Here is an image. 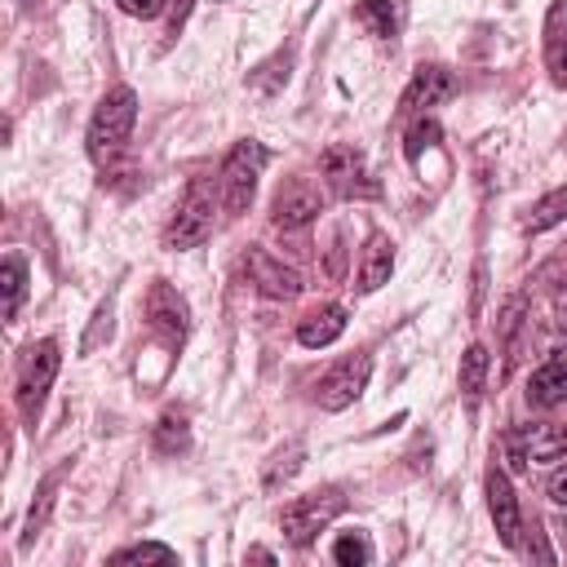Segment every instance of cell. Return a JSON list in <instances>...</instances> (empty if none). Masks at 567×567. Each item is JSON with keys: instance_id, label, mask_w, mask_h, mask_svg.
I'll return each mask as SVG.
<instances>
[{"instance_id": "cell-16", "label": "cell", "mask_w": 567, "mask_h": 567, "mask_svg": "<svg viewBox=\"0 0 567 567\" xmlns=\"http://www.w3.org/2000/svg\"><path fill=\"white\" fill-rule=\"evenodd\" d=\"M390 270H394V244L390 235H372L368 248H363V261H359V292H377L381 284H390Z\"/></svg>"}, {"instance_id": "cell-14", "label": "cell", "mask_w": 567, "mask_h": 567, "mask_svg": "<svg viewBox=\"0 0 567 567\" xmlns=\"http://www.w3.org/2000/svg\"><path fill=\"white\" fill-rule=\"evenodd\" d=\"M545 71L558 89H567V0H554L545 13Z\"/></svg>"}, {"instance_id": "cell-21", "label": "cell", "mask_w": 567, "mask_h": 567, "mask_svg": "<svg viewBox=\"0 0 567 567\" xmlns=\"http://www.w3.org/2000/svg\"><path fill=\"white\" fill-rule=\"evenodd\" d=\"M487 368H492L487 346H470V350L461 354V390H465L470 403H478V394H483V385H487Z\"/></svg>"}, {"instance_id": "cell-10", "label": "cell", "mask_w": 567, "mask_h": 567, "mask_svg": "<svg viewBox=\"0 0 567 567\" xmlns=\"http://www.w3.org/2000/svg\"><path fill=\"white\" fill-rule=\"evenodd\" d=\"M244 275H248V284H252L261 297H275V301L301 292V275H297L292 266H284L279 257H270L266 248H248V252H244Z\"/></svg>"}, {"instance_id": "cell-9", "label": "cell", "mask_w": 567, "mask_h": 567, "mask_svg": "<svg viewBox=\"0 0 567 567\" xmlns=\"http://www.w3.org/2000/svg\"><path fill=\"white\" fill-rule=\"evenodd\" d=\"M319 213H323V195H319V186L306 182V177L284 182V186L275 190V199H270V221H275L279 230H301V226H310Z\"/></svg>"}, {"instance_id": "cell-20", "label": "cell", "mask_w": 567, "mask_h": 567, "mask_svg": "<svg viewBox=\"0 0 567 567\" xmlns=\"http://www.w3.org/2000/svg\"><path fill=\"white\" fill-rule=\"evenodd\" d=\"M567 221V186H558V190H549V195H540L536 204H532V213H527V230L532 235H540V230H549V226H563Z\"/></svg>"}, {"instance_id": "cell-26", "label": "cell", "mask_w": 567, "mask_h": 567, "mask_svg": "<svg viewBox=\"0 0 567 567\" xmlns=\"http://www.w3.org/2000/svg\"><path fill=\"white\" fill-rule=\"evenodd\" d=\"M301 456H306V443L292 439L284 452H275V461L266 465V478H261V483H266V487H279L284 478H292V474L301 470Z\"/></svg>"}, {"instance_id": "cell-3", "label": "cell", "mask_w": 567, "mask_h": 567, "mask_svg": "<svg viewBox=\"0 0 567 567\" xmlns=\"http://www.w3.org/2000/svg\"><path fill=\"white\" fill-rule=\"evenodd\" d=\"M341 509H346L341 487H323V492H306V496H297V501L284 505V514H279L284 540L297 545V549H306V545H310V540H315Z\"/></svg>"}, {"instance_id": "cell-11", "label": "cell", "mask_w": 567, "mask_h": 567, "mask_svg": "<svg viewBox=\"0 0 567 567\" xmlns=\"http://www.w3.org/2000/svg\"><path fill=\"white\" fill-rule=\"evenodd\" d=\"M146 319H151V328L164 332L168 341H182V337L190 332V310H186L182 292L168 288L164 279H155L151 292H146Z\"/></svg>"}, {"instance_id": "cell-22", "label": "cell", "mask_w": 567, "mask_h": 567, "mask_svg": "<svg viewBox=\"0 0 567 567\" xmlns=\"http://www.w3.org/2000/svg\"><path fill=\"white\" fill-rule=\"evenodd\" d=\"M354 18H359L372 35H381V40H394V31H399V4H394V0H363V4L354 9Z\"/></svg>"}, {"instance_id": "cell-28", "label": "cell", "mask_w": 567, "mask_h": 567, "mask_svg": "<svg viewBox=\"0 0 567 567\" xmlns=\"http://www.w3.org/2000/svg\"><path fill=\"white\" fill-rule=\"evenodd\" d=\"M111 563H177V549L155 545V540H142V545H128V549L111 554Z\"/></svg>"}, {"instance_id": "cell-13", "label": "cell", "mask_w": 567, "mask_h": 567, "mask_svg": "<svg viewBox=\"0 0 567 567\" xmlns=\"http://www.w3.org/2000/svg\"><path fill=\"white\" fill-rule=\"evenodd\" d=\"M487 509H492L496 536L514 549V545H518V532H523V514H518V496H514L505 470H492V474H487Z\"/></svg>"}, {"instance_id": "cell-2", "label": "cell", "mask_w": 567, "mask_h": 567, "mask_svg": "<svg viewBox=\"0 0 567 567\" xmlns=\"http://www.w3.org/2000/svg\"><path fill=\"white\" fill-rule=\"evenodd\" d=\"M266 159H270L266 146L252 142V137H244V142L230 146V155H226V164H221V177H217V190H221V204H226L230 217H239V213L252 204L257 177H261Z\"/></svg>"}, {"instance_id": "cell-1", "label": "cell", "mask_w": 567, "mask_h": 567, "mask_svg": "<svg viewBox=\"0 0 567 567\" xmlns=\"http://www.w3.org/2000/svg\"><path fill=\"white\" fill-rule=\"evenodd\" d=\"M133 124H137V93L128 89V84H115L102 102H97V111H93V120H89V155L97 159V164H111L124 146H128V137H133Z\"/></svg>"}, {"instance_id": "cell-4", "label": "cell", "mask_w": 567, "mask_h": 567, "mask_svg": "<svg viewBox=\"0 0 567 567\" xmlns=\"http://www.w3.org/2000/svg\"><path fill=\"white\" fill-rule=\"evenodd\" d=\"M213 208H217V195H213V182L208 177H195L190 186H186V195H182V204H177V213H173V221H168V230H164V244L168 248H195V244H204L208 239V230H213Z\"/></svg>"}, {"instance_id": "cell-34", "label": "cell", "mask_w": 567, "mask_h": 567, "mask_svg": "<svg viewBox=\"0 0 567 567\" xmlns=\"http://www.w3.org/2000/svg\"><path fill=\"white\" fill-rule=\"evenodd\" d=\"M554 323H558V332H567V288L554 297Z\"/></svg>"}, {"instance_id": "cell-29", "label": "cell", "mask_w": 567, "mask_h": 567, "mask_svg": "<svg viewBox=\"0 0 567 567\" xmlns=\"http://www.w3.org/2000/svg\"><path fill=\"white\" fill-rule=\"evenodd\" d=\"M434 142H439V124L434 120H416L412 133H408V159H416L421 146H434Z\"/></svg>"}, {"instance_id": "cell-19", "label": "cell", "mask_w": 567, "mask_h": 567, "mask_svg": "<svg viewBox=\"0 0 567 567\" xmlns=\"http://www.w3.org/2000/svg\"><path fill=\"white\" fill-rule=\"evenodd\" d=\"M523 323H527V297L514 292V297H505V306H501V315H496V337H501L505 363L518 359L514 350H518V332H523Z\"/></svg>"}, {"instance_id": "cell-6", "label": "cell", "mask_w": 567, "mask_h": 567, "mask_svg": "<svg viewBox=\"0 0 567 567\" xmlns=\"http://www.w3.org/2000/svg\"><path fill=\"white\" fill-rule=\"evenodd\" d=\"M501 452H505L509 470H527L536 461H558L567 452V425H549V421L518 425L501 439Z\"/></svg>"}, {"instance_id": "cell-30", "label": "cell", "mask_w": 567, "mask_h": 567, "mask_svg": "<svg viewBox=\"0 0 567 567\" xmlns=\"http://www.w3.org/2000/svg\"><path fill=\"white\" fill-rule=\"evenodd\" d=\"M323 275H328V279H341V275H346V230H332V239H328V261H323Z\"/></svg>"}, {"instance_id": "cell-27", "label": "cell", "mask_w": 567, "mask_h": 567, "mask_svg": "<svg viewBox=\"0 0 567 567\" xmlns=\"http://www.w3.org/2000/svg\"><path fill=\"white\" fill-rule=\"evenodd\" d=\"M111 328H115V301L106 297V301L97 306V315H93V323H89V332H84L80 350H84V354H93L102 341H111Z\"/></svg>"}, {"instance_id": "cell-17", "label": "cell", "mask_w": 567, "mask_h": 567, "mask_svg": "<svg viewBox=\"0 0 567 567\" xmlns=\"http://www.w3.org/2000/svg\"><path fill=\"white\" fill-rule=\"evenodd\" d=\"M341 332H346V306H323V310H315V315H306L297 323V341L310 346V350L332 346Z\"/></svg>"}, {"instance_id": "cell-7", "label": "cell", "mask_w": 567, "mask_h": 567, "mask_svg": "<svg viewBox=\"0 0 567 567\" xmlns=\"http://www.w3.org/2000/svg\"><path fill=\"white\" fill-rule=\"evenodd\" d=\"M368 377H372V354L354 350V354L337 359V363L319 377V385H315V403H319L323 412H341V408H350V403L368 390Z\"/></svg>"}, {"instance_id": "cell-18", "label": "cell", "mask_w": 567, "mask_h": 567, "mask_svg": "<svg viewBox=\"0 0 567 567\" xmlns=\"http://www.w3.org/2000/svg\"><path fill=\"white\" fill-rule=\"evenodd\" d=\"M62 474H66V465H58L53 474H44L40 478V487H35V501H31V509H27V532H22V549L40 536V527L49 523V509H53V501H58V483H62Z\"/></svg>"}, {"instance_id": "cell-12", "label": "cell", "mask_w": 567, "mask_h": 567, "mask_svg": "<svg viewBox=\"0 0 567 567\" xmlns=\"http://www.w3.org/2000/svg\"><path fill=\"white\" fill-rule=\"evenodd\" d=\"M456 80L447 66H416V75L408 80L403 97H399V115H421L425 106H439L443 97H452Z\"/></svg>"}, {"instance_id": "cell-24", "label": "cell", "mask_w": 567, "mask_h": 567, "mask_svg": "<svg viewBox=\"0 0 567 567\" xmlns=\"http://www.w3.org/2000/svg\"><path fill=\"white\" fill-rule=\"evenodd\" d=\"M186 447H190V425H186V416H182V412H164L159 425H155V452L177 456V452H186Z\"/></svg>"}, {"instance_id": "cell-32", "label": "cell", "mask_w": 567, "mask_h": 567, "mask_svg": "<svg viewBox=\"0 0 567 567\" xmlns=\"http://www.w3.org/2000/svg\"><path fill=\"white\" fill-rule=\"evenodd\" d=\"M545 492H549V501H554V505H567V465L549 474V487H545Z\"/></svg>"}, {"instance_id": "cell-25", "label": "cell", "mask_w": 567, "mask_h": 567, "mask_svg": "<svg viewBox=\"0 0 567 567\" xmlns=\"http://www.w3.org/2000/svg\"><path fill=\"white\" fill-rule=\"evenodd\" d=\"M332 563H341V567H368L372 563V540H368V532H341L337 536V545H332Z\"/></svg>"}, {"instance_id": "cell-33", "label": "cell", "mask_w": 567, "mask_h": 567, "mask_svg": "<svg viewBox=\"0 0 567 567\" xmlns=\"http://www.w3.org/2000/svg\"><path fill=\"white\" fill-rule=\"evenodd\" d=\"M190 4H195V0H173V18H168V35H177V27L186 22V13H190Z\"/></svg>"}, {"instance_id": "cell-31", "label": "cell", "mask_w": 567, "mask_h": 567, "mask_svg": "<svg viewBox=\"0 0 567 567\" xmlns=\"http://www.w3.org/2000/svg\"><path fill=\"white\" fill-rule=\"evenodd\" d=\"M164 4H168V0H120V9H124L128 18H155V13H164Z\"/></svg>"}, {"instance_id": "cell-15", "label": "cell", "mask_w": 567, "mask_h": 567, "mask_svg": "<svg viewBox=\"0 0 567 567\" xmlns=\"http://www.w3.org/2000/svg\"><path fill=\"white\" fill-rule=\"evenodd\" d=\"M527 403L532 408H558L567 403V359H545L532 381H527Z\"/></svg>"}, {"instance_id": "cell-23", "label": "cell", "mask_w": 567, "mask_h": 567, "mask_svg": "<svg viewBox=\"0 0 567 567\" xmlns=\"http://www.w3.org/2000/svg\"><path fill=\"white\" fill-rule=\"evenodd\" d=\"M0 288H4V319H13L18 306H22V297H27V261H22L18 252L4 257V266H0Z\"/></svg>"}, {"instance_id": "cell-5", "label": "cell", "mask_w": 567, "mask_h": 567, "mask_svg": "<svg viewBox=\"0 0 567 567\" xmlns=\"http://www.w3.org/2000/svg\"><path fill=\"white\" fill-rule=\"evenodd\" d=\"M58 368H62V350H58L53 337L35 341V346L22 354V368H18V412H22V421H35V416H40L44 394H49Z\"/></svg>"}, {"instance_id": "cell-8", "label": "cell", "mask_w": 567, "mask_h": 567, "mask_svg": "<svg viewBox=\"0 0 567 567\" xmlns=\"http://www.w3.org/2000/svg\"><path fill=\"white\" fill-rule=\"evenodd\" d=\"M319 173L332 186V195H341V199L377 195V182H372V173H368V164L354 146H328L323 159H319Z\"/></svg>"}]
</instances>
